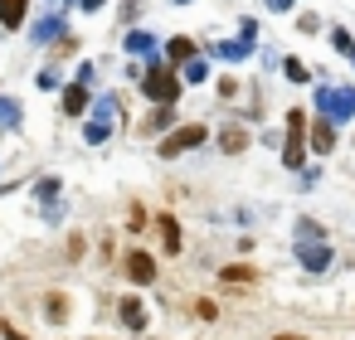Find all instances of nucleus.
<instances>
[{"mask_svg": "<svg viewBox=\"0 0 355 340\" xmlns=\"http://www.w3.org/2000/svg\"><path fill=\"white\" fill-rule=\"evenodd\" d=\"M316 107L326 122H345L355 117V88H316Z\"/></svg>", "mask_w": 355, "mask_h": 340, "instance_id": "2", "label": "nucleus"}, {"mask_svg": "<svg viewBox=\"0 0 355 340\" xmlns=\"http://www.w3.org/2000/svg\"><path fill=\"white\" fill-rule=\"evenodd\" d=\"M205 136H209L205 127H175V132H166V141H161V156L171 161V156H180V151H195Z\"/></svg>", "mask_w": 355, "mask_h": 340, "instance_id": "4", "label": "nucleus"}, {"mask_svg": "<svg viewBox=\"0 0 355 340\" xmlns=\"http://www.w3.org/2000/svg\"><path fill=\"white\" fill-rule=\"evenodd\" d=\"M122 321H127V330H141V325H146V311H141V301H137V296H127V301H122Z\"/></svg>", "mask_w": 355, "mask_h": 340, "instance_id": "15", "label": "nucleus"}, {"mask_svg": "<svg viewBox=\"0 0 355 340\" xmlns=\"http://www.w3.org/2000/svg\"><path fill=\"white\" fill-rule=\"evenodd\" d=\"M107 136H112V122H98V117H93V122L83 127V141H88V146H103Z\"/></svg>", "mask_w": 355, "mask_h": 340, "instance_id": "16", "label": "nucleus"}, {"mask_svg": "<svg viewBox=\"0 0 355 340\" xmlns=\"http://www.w3.org/2000/svg\"><path fill=\"white\" fill-rule=\"evenodd\" d=\"M302 136H306V112H287V151H282L287 170H302L306 165L302 161Z\"/></svg>", "mask_w": 355, "mask_h": 340, "instance_id": "3", "label": "nucleus"}, {"mask_svg": "<svg viewBox=\"0 0 355 340\" xmlns=\"http://www.w3.org/2000/svg\"><path fill=\"white\" fill-rule=\"evenodd\" d=\"M146 132H175V112H171V102H161V107L151 112V122H146Z\"/></svg>", "mask_w": 355, "mask_h": 340, "instance_id": "13", "label": "nucleus"}, {"mask_svg": "<svg viewBox=\"0 0 355 340\" xmlns=\"http://www.w3.org/2000/svg\"><path fill=\"white\" fill-rule=\"evenodd\" d=\"M78 10H88V15H98V10H103V0H78Z\"/></svg>", "mask_w": 355, "mask_h": 340, "instance_id": "30", "label": "nucleus"}, {"mask_svg": "<svg viewBox=\"0 0 355 340\" xmlns=\"http://www.w3.org/2000/svg\"><path fill=\"white\" fill-rule=\"evenodd\" d=\"M127 272H132L137 287H151V282H156V258L137 248V253H127Z\"/></svg>", "mask_w": 355, "mask_h": 340, "instance_id": "5", "label": "nucleus"}, {"mask_svg": "<svg viewBox=\"0 0 355 340\" xmlns=\"http://www.w3.org/2000/svg\"><path fill=\"white\" fill-rule=\"evenodd\" d=\"M35 88H59V73H54V69H44V73H40V83H35Z\"/></svg>", "mask_w": 355, "mask_h": 340, "instance_id": "28", "label": "nucleus"}, {"mask_svg": "<svg viewBox=\"0 0 355 340\" xmlns=\"http://www.w3.org/2000/svg\"><path fill=\"white\" fill-rule=\"evenodd\" d=\"M64 35V15L59 10H49L44 20H35V44H49V39H59Z\"/></svg>", "mask_w": 355, "mask_h": 340, "instance_id": "8", "label": "nucleus"}, {"mask_svg": "<svg viewBox=\"0 0 355 340\" xmlns=\"http://www.w3.org/2000/svg\"><path fill=\"white\" fill-rule=\"evenodd\" d=\"M64 6H69V0H49V10H59V15H64Z\"/></svg>", "mask_w": 355, "mask_h": 340, "instance_id": "31", "label": "nucleus"}, {"mask_svg": "<svg viewBox=\"0 0 355 340\" xmlns=\"http://www.w3.org/2000/svg\"><path fill=\"white\" fill-rule=\"evenodd\" d=\"M93 117H98V122H112V117H117V98H98V102H93Z\"/></svg>", "mask_w": 355, "mask_h": 340, "instance_id": "21", "label": "nucleus"}, {"mask_svg": "<svg viewBox=\"0 0 355 340\" xmlns=\"http://www.w3.org/2000/svg\"><path fill=\"white\" fill-rule=\"evenodd\" d=\"M277 340H302V335H277Z\"/></svg>", "mask_w": 355, "mask_h": 340, "instance_id": "32", "label": "nucleus"}, {"mask_svg": "<svg viewBox=\"0 0 355 340\" xmlns=\"http://www.w3.org/2000/svg\"><path fill=\"white\" fill-rule=\"evenodd\" d=\"M219 277H224V282H253V267H243V262H239V267H224Z\"/></svg>", "mask_w": 355, "mask_h": 340, "instance_id": "23", "label": "nucleus"}, {"mask_svg": "<svg viewBox=\"0 0 355 340\" xmlns=\"http://www.w3.org/2000/svg\"><path fill=\"white\" fill-rule=\"evenodd\" d=\"M297 258H302L306 272H326L331 267V248L326 243H297Z\"/></svg>", "mask_w": 355, "mask_h": 340, "instance_id": "6", "label": "nucleus"}, {"mask_svg": "<svg viewBox=\"0 0 355 340\" xmlns=\"http://www.w3.org/2000/svg\"><path fill=\"white\" fill-rule=\"evenodd\" d=\"M141 15V0H122V20H137Z\"/></svg>", "mask_w": 355, "mask_h": 340, "instance_id": "27", "label": "nucleus"}, {"mask_svg": "<svg viewBox=\"0 0 355 340\" xmlns=\"http://www.w3.org/2000/svg\"><path fill=\"white\" fill-rule=\"evenodd\" d=\"M166 54H171L175 64H190V59H195V39H190V35H175V39H166Z\"/></svg>", "mask_w": 355, "mask_h": 340, "instance_id": "12", "label": "nucleus"}, {"mask_svg": "<svg viewBox=\"0 0 355 340\" xmlns=\"http://www.w3.org/2000/svg\"><path fill=\"white\" fill-rule=\"evenodd\" d=\"M282 73H287V78H292V83H306V69H302V64H297V59H287V64H282Z\"/></svg>", "mask_w": 355, "mask_h": 340, "instance_id": "25", "label": "nucleus"}, {"mask_svg": "<svg viewBox=\"0 0 355 340\" xmlns=\"http://www.w3.org/2000/svg\"><path fill=\"white\" fill-rule=\"evenodd\" d=\"M64 311H69V301H64V296H49V316L64 321Z\"/></svg>", "mask_w": 355, "mask_h": 340, "instance_id": "26", "label": "nucleus"}, {"mask_svg": "<svg viewBox=\"0 0 355 340\" xmlns=\"http://www.w3.org/2000/svg\"><path fill=\"white\" fill-rule=\"evenodd\" d=\"M175 6H195V0H175Z\"/></svg>", "mask_w": 355, "mask_h": 340, "instance_id": "33", "label": "nucleus"}, {"mask_svg": "<svg viewBox=\"0 0 355 340\" xmlns=\"http://www.w3.org/2000/svg\"><path fill=\"white\" fill-rule=\"evenodd\" d=\"M0 127H6V132L20 127V102L15 98H0Z\"/></svg>", "mask_w": 355, "mask_h": 340, "instance_id": "18", "label": "nucleus"}, {"mask_svg": "<svg viewBox=\"0 0 355 340\" xmlns=\"http://www.w3.org/2000/svg\"><path fill=\"white\" fill-rule=\"evenodd\" d=\"M205 73H209V69H205V59H200V54H195V59H190V64H185V83H190V88H195V83H205Z\"/></svg>", "mask_w": 355, "mask_h": 340, "instance_id": "20", "label": "nucleus"}, {"mask_svg": "<svg viewBox=\"0 0 355 340\" xmlns=\"http://www.w3.org/2000/svg\"><path fill=\"white\" fill-rule=\"evenodd\" d=\"M64 112H69V117L88 112V83H83V78H78V83H69V93H64Z\"/></svg>", "mask_w": 355, "mask_h": 340, "instance_id": "9", "label": "nucleus"}, {"mask_svg": "<svg viewBox=\"0 0 355 340\" xmlns=\"http://www.w3.org/2000/svg\"><path fill=\"white\" fill-rule=\"evenodd\" d=\"M161 238H166V253H180V224L171 214H161Z\"/></svg>", "mask_w": 355, "mask_h": 340, "instance_id": "17", "label": "nucleus"}, {"mask_svg": "<svg viewBox=\"0 0 355 340\" xmlns=\"http://www.w3.org/2000/svg\"><path fill=\"white\" fill-rule=\"evenodd\" d=\"M331 49H336V54H345V59H355V39H350L345 30H331Z\"/></svg>", "mask_w": 355, "mask_h": 340, "instance_id": "19", "label": "nucleus"}, {"mask_svg": "<svg viewBox=\"0 0 355 340\" xmlns=\"http://www.w3.org/2000/svg\"><path fill=\"white\" fill-rule=\"evenodd\" d=\"M219 146H224L229 156H239V151L248 146V132H243V127H224V136H219Z\"/></svg>", "mask_w": 355, "mask_h": 340, "instance_id": "14", "label": "nucleus"}, {"mask_svg": "<svg viewBox=\"0 0 355 340\" xmlns=\"http://www.w3.org/2000/svg\"><path fill=\"white\" fill-rule=\"evenodd\" d=\"M35 195H40V199H54V195H59V180H54V175H44V180L35 185Z\"/></svg>", "mask_w": 355, "mask_h": 340, "instance_id": "24", "label": "nucleus"}, {"mask_svg": "<svg viewBox=\"0 0 355 340\" xmlns=\"http://www.w3.org/2000/svg\"><path fill=\"white\" fill-rule=\"evenodd\" d=\"M297 238H302V243H321V224L302 219V224H297Z\"/></svg>", "mask_w": 355, "mask_h": 340, "instance_id": "22", "label": "nucleus"}, {"mask_svg": "<svg viewBox=\"0 0 355 340\" xmlns=\"http://www.w3.org/2000/svg\"><path fill=\"white\" fill-rule=\"evenodd\" d=\"M268 10H272V15H287V10H292V0H268Z\"/></svg>", "mask_w": 355, "mask_h": 340, "instance_id": "29", "label": "nucleus"}, {"mask_svg": "<svg viewBox=\"0 0 355 340\" xmlns=\"http://www.w3.org/2000/svg\"><path fill=\"white\" fill-rule=\"evenodd\" d=\"M25 15H30V0H0V25L6 30H20Z\"/></svg>", "mask_w": 355, "mask_h": 340, "instance_id": "7", "label": "nucleus"}, {"mask_svg": "<svg viewBox=\"0 0 355 340\" xmlns=\"http://www.w3.org/2000/svg\"><path fill=\"white\" fill-rule=\"evenodd\" d=\"M180 88H185V83H180L166 64H156V59H151V69L141 73V93H146L156 107H161V102H175V98H180Z\"/></svg>", "mask_w": 355, "mask_h": 340, "instance_id": "1", "label": "nucleus"}, {"mask_svg": "<svg viewBox=\"0 0 355 340\" xmlns=\"http://www.w3.org/2000/svg\"><path fill=\"white\" fill-rule=\"evenodd\" d=\"M331 146H336V127H331L326 117H321V122H311V151H316V156H326Z\"/></svg>", "mask_w": 355, "mask_h": 340, "instance_id": "10", "label": "nucleus"}, {"mask_svg": "<svg viewBox=\"0 0 355 340\" xmlns=\"http://www.w3.org/2000/svg\"><path fill=\"white\" fill-rule=\"evenodd\" d=\"M127 54H137V59H141V54H151V59H156V35L132 30V35H127Z\"/></svg>", "mask_w": 355, "mask_h": 340, "instance_id": "11", "label": "nucleus"}]
</instances>
